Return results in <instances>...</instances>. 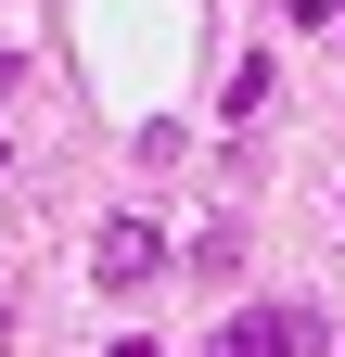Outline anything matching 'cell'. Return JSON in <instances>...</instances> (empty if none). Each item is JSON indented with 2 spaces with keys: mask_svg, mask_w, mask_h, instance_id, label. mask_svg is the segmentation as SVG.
<instances>
[{
  "mask_svg": "<svg viewBox=\"0 0 345 357\" xmlns=\"http://www.w3.org/2000/svg\"><path fill=\"white\" fill-rule=\"evenodd\" d=\"M205 357H320V319L307 306H256V319H218Z\"/></svg>",
  "mask_w": 345,
  "mask_h": 357,
  "instance_id": "1",
  "label": "cell"
},
{
  "mask_svg": "<svg viewBox=\"0 0 345 357\" xmlns=\"http://www.w3.org/2000/svg\"><path fill=\"white\" fill-rule=\"evenodd\" d=\"M90 268H103L115 294H141V281H166V268H179V255H166V230H141V217H115V230L90 243Z\"/></svg>",
  "mask_w": 345,
  "mask_h": 357,
  "instance_id": "2",
  "label": "cell"
},
{
  "mask_svg": "<svg viewBox=\"0 0 345 357\" xmlns=\"http://www.w3.org/2000/svg\"><path fill=\"white\" fill-rule=\"evenodd\" d=\"M13 64H26V52H13V38H0V89H13Z\"/></svg>",
  "mask_w": 345,
  "mask_h": 357,
  "instance_id": "3",
  "label": "cell"
},
{
  "mask_svg": "<svg viewBox=\"0 0 345 357\" xmlns=\"http://www.w3.org/2000/svg\"><path fill=\"white\" fill-rule=\"evenodd\" d=\"M115 357H166V344H141V332H128V344H115Z\"/></svg>",
  "mask_w": 345,
  "mask_h": 357,
  "instance_id": "4",
  "label": "cell"
},
{
  "mask_svg": "<svg viewBox=\"0 0 345 357\" xmlns=\"http://www.w3.org/2000/svg\"><path fill=\"white\" fill-rule=\"evenodd\" d=\"M0 344H13V306H0Z\"/></svg>",
  "mask_w": 345,
  "mask_h": 357,
  "instance_id": "5",
  "label": "cell"
}]
</instances>
